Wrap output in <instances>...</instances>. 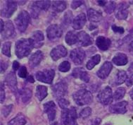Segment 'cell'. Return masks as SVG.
Instances as JSON below:
<instances>
[{"instance_id": "cell-4", "label": "cell", "mask_w": 133, "mask_h": 125, "mask_svg": "<svg viewBox=\"0 0 133 125\" xmlns=\"http://www.w3.org/2000/svg\"><path fill=\"white\" fill-rule=\"evenodd\" d=\"M55 72L54 69H44L43 71H39L35 74V77L37 81L48 84H52Z\"/></svg>"}, {"instance_id": "cell-22", "label": "cell", "mask_w": 133, "mask_h": 125, "mask_svg": "<svg viewBox=\"0 0 133 125\" xmlns=\"http://www.w3.org/2000/svg\"><path fill=\"white\" fill-rule=\"evenodd\" d=\"M43 59V53L41 51H37L33 53L30 57L29 58V64L30 67L32 68L36 67L39 64Z\"/></svg>"}, {"instance_id": "cell-42", "label": "cell", "mask_w": 133, "mask_h": 125, "mask_svg": "<svg viewBox=\"0 0 133 125\" xmlns=\"http://www.w3.org/2000/svg\"><path fill=\"white\" fill-rule=\"evenodd\" d=\"M58 105L60 106L61 108H62L63 110L65 109H68V107L69 105V101L67 100H65V98H61L58 100Z\"/></svg>"}, {"instance_id": "cell-36", "label": "cell", "mask_w": 133, "mask_h": 125, "mask_svg": "<svg viewBox=\"0 0 133 125\" xmlns=\"http://www.w3.org/2000/svg\"><path fill=\"white\" fill-rule=\"evenodd\" d=\"M11 42H6L3 44L2 52L4 55L10 57H11Z\"/></svg>"}, {"instance_id": "cell-35", "label": "cell", "mask_w": 133, "mask_h": 125, "mask_svg": "<svg viewBox=\"0 0 133 125\" xmlns=\"http://www.w3.org/2000/svg\"><path fill=\"white\" fill-rule=\"evenodd\" d=\"M125 89L123 87H120L116 89V91L114 93V99L115 100H119L125 96Z\"/></svg>"}, {"instance_id": "cell-39", "label": "cell", "mask_w": 133, "mask_h": 125, "mask_svg": "<svg viewBox=\"0 0 133 125\" xmlns=\"http://www.w3.org/2000/svg\"><path fill=\"white\" fill-rule=\"evenodd\" d=\"M92 114V109L87 107L85 108L82 110L80 113V117L82 119H86V118L89 117Z\"/></svg>"}, {"instance_id": "cell-9", "label": "cell", "mask_w": 133, "mask_h": 125, "mask_svg": "<svg viewBox=\"0 0 133 125\" xmlns=\"http://www.w3.org/2000/svg\"><path fill=\"white\" fill-rule=\"evenodd\" d=\"M68 91V85L65 82H58L56 85H54L52 88L54 96L56 99L60 100L63 98Z\"/></svg>"}, {"instance_id": "cell-6", "label": "cell", "mask_w": 133, "mask_h": 125, "mask_svg": "<svg viewBox=\"0 0 133 125\" xmlns=\"http://www.w3.org/2000/svg\"><path fill=\"white\" fill-rule=\"evenodd\" d=\"M63 33V28L57 24H52L46 29V35L49 40L53 41L60 38Z\"/></svg>"}, {"instance_id": "cell-51", "label": "cell", "mask_w": 133, "mask_h": 125, "mask_svg": "<svg viewBox=\"0 0 133 125\" xmlns=\"http://www.w3.org/2000/svg\"><path fill=\"white\" fill-rule=\"evenodd\" d=\"M107 2H108L107 1H97V3H98L101 7H104L107 5Z\"/></svg>"}, {"instance_id": "cell-26", "label": "cell", "mask_w": 133, "mask_h": 125, "mask_svg": "<svg viewBox=\"0 0 133 125\" xmlns=\"http://www.w3.org/2000/svg\"><path fill=\"white\" fill-rule=\"evenodd\" d=\"M47 91H48V89L44 86H39V85L37 86L35 95H36V97L39 100H43L47 96Z\"/></svg>"}, {"instance_id": "cell-37", "label": "cell", "mask_w": 133, "mask_h": 125, "mask_svg": "<svg viewBox=\"0 0 133 125\" xmlns=\"http://www.w3.org/2000/svg\"><path fill=\"white\" fill-rule=\"evenodd\" d=\"M116 3L113 2V1H111V2H108L107 4V5L104 7V10L105 11L109 14H111L112 12H114V10H116Z\"/></svg>"}, {"instance_id": "cell-53", "label": "cell", "mask_w": 133, "mask_h": 125, "mask_svg": "<svg viewBox=\"0 0 133 125\" xmlns=\"http://www.w3.org/2000/svg\"><path fill=\"white\" fill-rule=\"evenodd\" d=\"M130 96L131 98L133 100V88L130 91Z\"/></svg>"}, {"instance_id": "cell-17", "label": "cell", "mask_w": 133, "mask_h": 125, "mask_svg": "<svg viewBox=\"0 0 133 125\" xmlns=\"http://www.w3.org/2000/svg\"><path fill=\"white\" fill-rule=\"evenodd\" d=\"M87 22V17L85 14H80L73 20V28L75 30H80L85 26Z\"/></svg>"}, {"instance_id": "cell-1", "label": "cell", "mask_w": 133, "mask_h": 125, "mask_svg": "<svg viewBox=\"0 0 133 125\" xmlns=\"http://www.w3.org/2000/svg\"><path fill=\"white\" fill-rule=\"evenodd\" d=\"M33 48L34 45L30 38L20 39L16 43V55L19 59L25 57Z\"/></svg>"}, {"instance_id": "cell-21", "label": "cell", "mask_w": 133, "mask_h": 125, "mask_svg": "<svg viewBox=\"0 0 133 125\" xmlns=\"http://www.w3.org/2000/svg\"><path fill=\"white\" fill-rule=\"evenodd\" d=\"M111 41L108 38L104 36H99L96 40V45L102 51H106L110 47Z\"/></svg>"}, {"instance_id": "cell-23", "label": "cell", "mask_w": 133, "mask_h": 125, "mask_svg": "<svg viewBox=\"0 0 133 125\" xmlns=\"http://www.w3.org/2000/svg\"><path fill=\"white\" fill-rule=\"evenodd\" d=\"M112 62L116 66H124L128 62V57L124 53H118L112 59Z\"/></svg>"}, {"instance_id": "cell-19", "label": "cell", "mask_w": 133, "mask_h": 125, "mask_svg": "<svg viewBox=\"0 0 133 125\" xmlns=\"http://www.w3.org/2000/svg\"><path fill=\"white\" fill-rule=\"evenodd\" d=\"M73 76L74 78H78L86 83H88L90 80V74L82 67L75 68L73 72Z\"/></svg>"}, {"instance_id": "cell-56", "label": "cell", "mask_w": 133, "mask_h": 125, "mask_svg": "<svg viewBox=\"0 0 133 125\" xmlns=\"http://www.w3.org/2000/svg\"><path fill=\"white\" fill-rule=\"evenodd\" d=\"M131 32H132V33H133V29H132V31H131Z\"/></svg>"}, {"instance_id": "cell-55", "label": "cell", "mask_w": 133, "mask_h": 125, "mask_svg": "<svg viewBox=\"0 0 133 125\" xmlns=\"http://www.w3.org/2000/svg\"><path fill=\"white\" fill-rule=\"evenodd\" d=\"M52 125H61V124H58V123H57V122H55V123H54Z\"/></svg>"}, {"instance_id": "cell-43", "label": "cell", "mask_w": 133, "mask_h": 125, "mask_svg": "<svg viewBox=\"0 0 133 125\" xmlns=\"http://www.w3.org/2000/svg\"><path fill=\"white\" fill-rule=\"evenodd\" d=\"M73 18V15L71 11H68V12L65 13V16H64V19H63V22L65 25L70 24L71 20Z\"/></svg>"}, {"instance_id": "cell-10", "label": "cell", "mask_w": 133, "mask_h": 125, "mask_svg": "<svg viewBox=\"0 0 133 125\" xmlns=\"http://www.w3.org/2000/svg\"><path fill=\"white\" fill-rule=\"evenodd\" d=\"M44 110L47 115L49 121L54 120L56 115V105L54 101H49L44 104Z\"/></svg>"}, {"instance_id": "cell-34", "label": "cell", "mask_w": 133, "mask_h": 125, "mask_svg": "<svg viewBox=\"0 0 133 125\" xmlns=\"http://www.w3.org/2000/svg\"><path fill=\"white\" fill-rule=\"evenodd\" d=\"M61 122L63 125H69L70 123V117L69 109H65L61 112Z\"/></svg>"}, {"instance_id": "cell-33", "label": "cell", "mask_w": 133, "mask_h": 125, "mask_svg": "<svg viewBox=\"0 0 133 125\" xmlns=\"http://www.w3.org/2000/svg\"><path fill=\"white\" fill-rule=\"evenodd\" d=\"M33 4L38 9L39 11H46L50 7L51 3V1H37L33 3Z\"/></svg>"}, {"instance_id": "cell-12", "label": "cell", "mask_w": 133, "mask_h": 125, "mask_svg": "<svg viewBox=\"0 0 133 125\" xmlns=\"http://www.w3.org/2000/svg\"><path fill=\"white\" fill-rule=\"evenodd\" d=\"M112 69H113V64L110 62H104V64L102 65L97 72V76L99 77V79H105L111 73Z\"/></svg>"}, {"instance_id": "cell-24", "label": "cell", "mask_w": 133, "mask_h": 125, "mask_svg": "<svg viewBox=\"0 0 133 125\" xmlns=\"http://www.w3.org/2000/svg\"><path fill=\"white\" fill-rule=\"evenodd\" d=\"M87 18L91 22H99L102 19V14L101 13L94 9H90L87 11Z\"/></svg>"}, {"instance_id": "cell-20", "label": "cell", "mask_w": 133, "mask_h": 125, "mask_svg": "<svg viewBox=\"0 0 133 125\" xmlns=\"http://www.w3.org/2000/svg\"><path fill=\"white\" fill-rule=\"evenodd\" d=\"M44 39V34L40 31H36L32 33V35L30 38V40L33 43L35 48L40 47L43 45V40Z\"/></svg>"}, {"instance_id": "cell-54", "label": "cell", "mask_w": 133, "mask_h": 125, "mask_svg": "<svg viewBox=\"0 0 133 125\" xmlns=\"http://www.w3.org/2000/svg\"><path fill=\"white\" fill-rule=\"evenodd\" d=\"M69 125H77V122H76V121H75V122H70Z\"/></svg>"}, {"instance_id": "cell-28", "label": "cell", "mask_w": 133, "mask_h": 125, "mask_svg": "<svg viewBox=\"0 0 133 125\" xmlns=\"http://www.w3.org/2000/svg\"><path fill=\"white\" fill-rule=\"evenodd\" d=\"M67 4L65 1H54L51 7L56 12H62L66 9Z\"/></svg>"}, {"instance_id": "cell-8", "label": "cell", "mask_w": 133, "mask_h": 125, "mask_svg": "<svg viewBox=\"0 0 133 125\" xmlns=\"http://www.w3.org/2000/svg\"><path fill=\"white\" fill-rule=\"evenodd\" d=\"M86 57V54L84 50L82 48H75L71 51L70 53V58L75 64H81Z\"/></svg>"}, {"instance_id": "cell-27", "label": "cell", "mask_w": 133, "mask_h": 125, "mask_svg": "<svg viewBox=\"0 0 133 125\" xmlns=\"http://www.w3.org/2000/svg\"><path fill=\"white\" fill-rule=\"evenodd\" d=\"M26 124V119L22 114H18L14 118L9 122L8 125H25Z\"/></svg>"}, {"instance_id": "cell-52", "label": "cell", "mask_w": 133, "mask_h": 125, "mask_svg": "<svg viewBox=\"0 0 133 125\" xmlns=\"http://www.w3.org/2000/svg\"><path fill=\"white\" fill-rule=\"evenodd\" d=\"M27 81L30 82V83H34L35 79H34V78H33V76H31V75L29 76L27 78Z\"/></svg>"}, {"instance_id": "cell-47", "label": "cell", "mask_w": 133, "mask_h": 125, "mask_svg": "<svg viewBox=\"0 0 133 125\" xmlns=\"http://www.w3.org/2000/svg\"><path fill=\"white\" fill-rule=\"evenodd\" d=\"M126 85L128 86H131L133 85V75H131L126 80Z\"/></svg>"}, {"instance_id": "cell-30", "label": "cell", "mask_w": 133, "mask_h": 125, "mask_svg": "<svg viewBox=\"0 0 133 125\" xmlns=\"http://www.w3.org/2000/svg\"><path fill=\"white\" fill-rule=\"evenodd\" d=\"M127 79H128V76H127V73L125 71H123V70L118 71L116 75L115 84L116 86L121 85L122 84H123L124 82L126 81Z\"/></svg>"}, {"instance_id": "cell-18", "label": "cell", "mask_w": 133, "mask_h": 125, "mask_svg": "<svg viewBox=\"0 0 133 125\" xmlns=\"http://www.w3.org/2000/svg\"><path fill=\"white\" fill-rule=\"evenodd\" d=\"M15 35V28L12 22L8 21L6 22L4 26V29L2 33L3 39H9L13 38Z\"/></svg>"}, {"instance_id": "cell-31", "label": "cell", "mask_w": 133, "mask_h": 125, "mask_svg": "<svg viewBox=\"0 0 133 125\" xmlns=\"http://www.w3.org/2000/svg\"><path fill=\"white\" fill-rule=\"evenodd\" d=\"M20 96L22 99V101L23 103H27L30 100L32 97V91L30 89L27 88H22L19 92Z\"/></svg>"}, {"instance_id": "cell-29", "label": "cell", "mask_w": 133, "mask_h": 125, "mask_svg": "<svg viewBox=\"0 0 133 125\" xmlns=\"http://www.w3.org/2000/svg\"><path fill=\"white\" fill-rule=\"evenodd\" d=\"M122 45L125 46L133 55V35H128L122 40Z\"/></svg>"}, {"instance_id": "cell-45", "label": "cell", "mask_w": 133, "mask_h": 125, "mask_svg": "<svg viewBox=\"0 0 133 125\" xmlns=\"http://www.w3.org/2000/svg\"><path fill=\"white\" fill-rule=\"evenodd\" d=\"M83 3H84V1H73L71 3V7L73 9H76L77 8L83 4Z\"/></svg>"}, {"instance_id": "cell-15", "label": "cell", "mask_w": 133, "mask_h": 125, "mask_svg": "<svg viewBox=\"0 0 133 125\" xmlns=\"http://www.w3.org/2000/svg\"><path fill=\"white\" fill-rule=\"evenodd\" d=\"M77 37H78V44L80 46L87 47L93 43V39L86 32L80 31L77 33Z\"/></svg>"}, {"instance_id": "cell-11", "label": "cell", "mask_w": 133, "mask_h": 125, "mask_svg": "<svg viewBox=\"0 0 133 125\" xmlns=\"http://www.w3.org/2000/svg\"><path fill=\"white\" fill-rule=\"evenodd\" d=\"M67 54H68V51H67L66 48L63 45H60L55 47L51 51L50 56L54 61H57L61 58L65 57L67 55Z\"/></svg>"}, {"instance_id": "cell-40", "label": "cell", "mask_w": 133, "mask_h": 125, "mask_svg": "<svg viewBox=\"0 0 133 125\" xmlns=\"http://www.w3.org/2000/svg\"><path fill=\"white\" fill-rule=\"evenodd\" d=\"M18 76L20 78L25 79L28 76V70H27V68L25 66L21 67L18 71Z\"/></svg>"}, {"instance_id": "cell-46", "label": "cell", "mask_w": 133, "mask_h": 125, "mask_svg": "<svg viewBox=\"0 0 133 125\" xmlns=\"http://www.w3.org/2000/svg\"><path fill=\"white\" fill-rule=\"evenodd\" d=\"M0 100H1V103H3L5 100V91L4 88V85L2 84L1 85V88H0Z\"/></svg>"}, {"instance_id": "cell-50", "label": "cell", "mask_w": 133, "mask_h": 125, "mask_svg": "<svg viewBox=\"0 0 133 125\" xmlns=\"http://www.w3.org/2000/svg\"><path fill=\"white\" fill-rule=\"evenodd\" d=\"M4 26L5 24L4 23L3 20L1 19V21H0V31H1V33H2L3 31H4Z\"/></svg>"}, {"instance_id": "cell-41", "label": "cell", "mask_w": 133, "mask_h": 125, "mask_svg": "<svg viewBox=\"0 0 133 125\" xmlns=\"http://www.w3.org/2000/svg\"><path fill=\"white\" fill-rule=\"evenodd\" d=\"M12 109L13 105H5L4 107H3L2 110V113L4 117H8V115L12 110Z\"/></svg>"}, {"instance_id": "cell-2", "label": "cell", "mask_w": 133, "mask_h": 125, "mask_svg": "<svg viewBox=\"0 0 133 125\" xmlns=\"http://www.w3.org/2000/svg\"><path fill=\"white\" fill-rule=\"evenodd\" d=\"M75 103L80 106L90 105L93 101V96L91 92L86 89H81L77 91L73 95Z\"/></svg>"}, {"instance_id": "cell-25", "label": "cell", "mask_w": 133, "mask_h": 125, "mask_svg": "<svg viewBox=\"0 0 133 125\" xmlns=\"http://www.w3.org/2000/svg\"><path fill=\"white\" fill-rule=\"evenodd\" d=\"M65 40L68 45H73L78 43V37L77 33L74 31H69L65 35Z\"/></svg>"}, {"instance_id": "cell-5", "label": "cell", "mask_w": 133, "mask_h": 125, "mask_svg": "<svg viewBox=\"0 0 133 125\" xmlns=\"http://www.w3.org/2000/svg\"><path fill=\"white\" fill-rule=\"evenodd\" d=\"M97 98L99 102L104 105H108L111 103L114 100V96H113L111 88L109 86L104 88L99 93L97 96Z\"/></svg>"}, {"instance_id": "cell-48", "label": "cell", "mask_w": 133, "mask_h": 125, "mask_svg": "<svg viewBox=\"0 0 133 125\" xmlns=\"http://www.w3.org/2000/svg\"><path fill=\"white\" fill-rule=\"evenodd\" d=\"M8 67V64L7 63L5 62L4 61H2L1 62V72L3 73L4 72L5 70Z\"/></svg>"}, {"instance_id": "cell-14", "label": "cell", "mask_w": 133, "mask_h": 125, "mask_svg": "<svg viewBox=\"0 0 133 125\" xmlns=\"http://www.w3.org/2000/svg\"><path fill=\"white\" fill-rule=\"evenodd\" d=\"M128 6L125 3H121L115 10V15L118 19L125 20L128 15Z\"/></svg>"}, {"instance_id": "cell-7", "label": "cell", "mask_w": 133, "mask_h": 125, "mask_svg": "<svg viewBox=\"0 0 133 125\" xmlns=\"http://www.w3.org/2000/svg\"><path fill=\"white\" fill-rule=\"evenodd\" d=\"M18 2L16 1H6L4 6L1 11V14L5 18H10L17 9Z\"/></svg>"}, {"instance_id": "cell-13", "label": "cell", "mask_w": 133, "mask_h": 125, "mask_svg": "<svg viewBox=\"0 0 133 125\" xmlns=\"http://www.w3.org/2000/svg\"><path fill=\"white\" fill-rule=\"evenodd\" d=\"M127 101H122L117 103L113 104L110 106L109 111L114 114H125L127 112V106H128Z\"/></svg>"}, {"instance_id": "cell-32", "label": "cell", "mask_w": 133, "mask_h": 125, "mask_svg": "<svg viewBox=\"0 0 133 125\" xmlns=\"http://www.w3.org/2000/svg\"><path fill=\"white\" fill-rule=\"evenodd\" d=\"M100 61H101V56L99 55H95V56L91 57L90 60L87 62L86 67H87V69H92L96 65H97L100 62Z\"/></svg>"}, {"instance_id": "cell-44", "label": "cell", "mask_w": 133, "mask_h": 125, "mask_svg": "<svg viewBox=\"0 0 133 125\" xmlns=\"http://www.w3.org/2000/svg\"><path fill=\"white\" fill-rule=\"evenodd\" d=\"M112 30L114 31V32L115 33H123L125 32V30L123 27H120V26H117L116 25H113L112 26Z\"/></svg>"}, {"instance_id": "cell-3", "label": "cell", "mask_w": 133, "mask_h": 125, "mask_svg": "<svg viewBox=\"0 0 133 125\" xmlns=\"http://www.w3.org/2000/svg\"><path fill=\"white\" fill-rule=\"evenodd\" d=\"M15 23L20 32H25L30 23V15L26 11H21L15 19Z\"/></svg>"}, {"instance_id": "cell-16", "label": "cell", "mask_w": 133, "mask_h": 125, "mask_svg": "<svg viewBox=\"0 0 133 125\" xmlns=\"http://www.w3.org/2000/svg\"><path fill=\"white\" fill-rule=\"evenodd\" d=\"M5 81L6 83L11 91L14 92L17 91V79H16V76L14 72H11L6 75V76L5 78Z\"/></svg>"}, {"instance_id": "cell-38", "label": "cell", "mask_w": 133, "mask_h": 125, "mask_svg": "<svg viewBox=\"0 0 133 125\" xmlns=\"http://www.w3.org/2000/svg\"><path fill=\"white\" fill-rule=\"evenodd\" d=\"M70 69V64L68 61H64L58 66V70L61 72H67Z\"/></svg>"}, {"instance_id": "cell-49", "label": "cell", "mask_w": 133, "mask_h": 125, "mask_svg": "<svg viewBox=\"0 0 133 125\" xmlns=\"http://www.w3.org/2000/svg\"><path fill=\"white\" fill-rule=\"evenodd\" d=\"M19 67H20L19 63L17 61H14V63H13V64H12L13 70H14V72L17 71V70H18L20 69Z\"/></svg>"}]
</instances>
